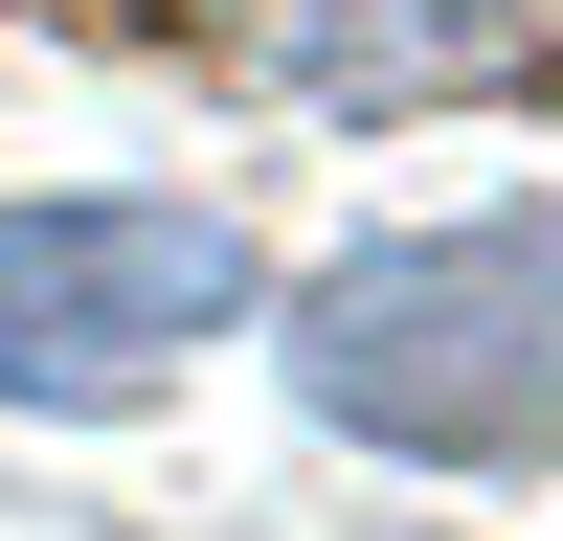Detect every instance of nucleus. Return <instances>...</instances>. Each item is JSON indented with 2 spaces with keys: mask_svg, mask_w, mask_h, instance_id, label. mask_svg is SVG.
Segmentation results:
<instances>
[{
  "mask_svg": "<svg viewBox=\"0 0 563 541\" xmlns=\"http://www.w3.org/2000/svg\"><path fill=\"white\" fill-rule=\"evenodd\" d=\"M294 384H316V429L406 451V474H541L563 451V203L339 249L294 294Z\"/></svg>",
  "mask_w": 563,
  "mask_h": 541,
  "instance_id": "obj_1",
  "label": "nucleus"
},
{
  "mask_svg": "<svg viewBox=\"0 0 563 541\" xmlns=\"http://www.w3.org/2000/svg\"><path fill=\"white\" fill-rule=\"evenodd\" d=\"M406 541H429V519H406Z\"/></svg>",
  "mask_w": 563,
  "mask_h": 541,
  "instance_id": "obj_4",
  "label": "nucleus"
},
{
  "mask_svg": "<svg viewBox=\"0 0 563 541\" xmlns=\"http://www.w3.org/2000/svg\"><path fill=\"white\" fill-rule=\"evenodd\" d=\"M225 23L294 90H339V113H451V90L563 68V0H225Z\"/></svg>",
  "mask_w": 563,
  "mask_h": 541,
  "instance_id": "obj_3",
  "label": "nucleus"
},
{
  "mask_svg": "<svg viewBox=\"0 0 563 541\" xmlns=\"http://www.w3.org/2000/svg\"><path fill=\"white\" fill-rule=\"evenodd\" d=\"M249 316V225L180 180H45L0 203V406H158Z\"/></svg>",
  "mask_w": 563,
  "mask_h": 541,
  "instance_id": "obj_2",
  "label": "nucleus"
}]
</instances>
